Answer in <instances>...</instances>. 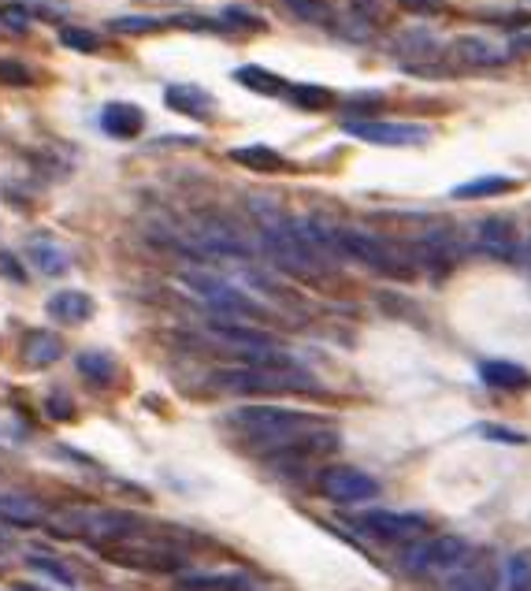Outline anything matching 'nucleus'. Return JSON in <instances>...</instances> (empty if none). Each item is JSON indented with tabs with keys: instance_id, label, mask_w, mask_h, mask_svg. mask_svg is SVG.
Here are the masks:
<instances>
[{
	"instance_id": "nucleus-36",
	"label": "nucleus",
	"mask_w": 531,
	"mask_h": 591,
	"mask_svg": "<svg viewBox=\"0 0 531 591\" xmlns=\"http://www.w3.org/2000/svg\"><path fill=\"white\" fill-rule=\"evenodd\" d=\"M0 82H4V86H30V82H34V75H30V67L19 64V60L0 56Z\"/></svg>"
},
{
	"instance_id": "nucleus-28",
	"label": "nucleus",
	"mask_w": 531,
	"mask_h": 591,
	"mask_svg": "<svg viewBox=\"0 0 531 591\" xmlns=\"http://www.w3.org/2000/svg\"><path fill=\"white\" fill-rule=\"evenodd\" d=\"M517 190V179H509V175H480V179H472V183H461L454 186L457 201H476V197H498V194H513Z\"/></svg>"
},
{
	"instance_id": "nucleus-6",
	"label": "nucleus",
	"mask_w": 531,
	"mask_h": 591,
	"mask_svg": "<svg viewBox=\"0 0 531 591\" xmlns=\"http://www.w3.org/2000/svg\"><path fill=\"white\" fill-rule=\"evenodd\" d=\"M472 551L461 536H416L405 543V551L398 554V565H402V573L409 577H420V580H431V577H450L457 565L465 562V554Z\"/></svg>"
},
{
	"instance_id": "nucleus-42",
	"label": "nucleus",
	"mask_w": 531,
	"mask_h": 591,
	"mask_svg": "<svg viewBox=\"0 0 531 591\" xmlns=\"http://www.w3.org/2000/svg\"><path fill=\"white\" fill-rule=\"evenodd\" d=\"M26 4H34V8H41L45 15H52V12H67L60 0H26Z\"/></svg>"
},
{
	"instance_id": "nucleus-32",
	"label": "nucleus",
	"mask_w": 531,
	"mask_h": 591,
	"mask_svg": "<svg viewBox=\"0 0 531 591\" xmlns=\"http://www.w3.org/2000/svg\"><path fill=\"white\" fill-rule=\"evenodd\" d=\"M26 562H30V569H38L41 577H49L52 584H60V588H75L78 580L71 569H64V562L60 558H52V554H41V551H30L26 554Z\"/></svg>"
},
{
	"instance_id": "nucleus-39",
	"label": "nucleus",
	"mask_w": 531,
	"mask_h": 591,
	"mask_svg": "<svg viewBox=\"0 0 531 591\" xmlns=\"http://www.w3.org/2000/svg\"><path fill=\"white\" fill-rule=\"evenodd\" d=\"M398 4H402L409 15H439L442 8H446L442 0H398Z\"/></svg>"
},
{
	"instance_id": "nucleus-22",
	"label": "nucleus",
	"mask_w": 531,
	"mask_h": 591,
	"mask_svg": "<svg viewBox=\"0 0 531 591\" xmlns=\"http://www.w3.org/2000/svg\"><path fill=\"white\" fill-rule=\"evenodd\" d=\"M179 591H257V584L242 573H179Z\"/></svg>"
},
{
	"instance_id": "nucleus-38",
	"label": "nucleus",
	"mask_w": 531,
	"mask_h": 591,
	"mask_svg": "<svg viewBox=\"0 0 531 591\" xmlns=\"http://www.w3.org/2000/svg\"><path fill=\"white\" fill-rule=\"evenodd\" d=\"M223 27H231V30H260V19L253 12H246V8H227V12H223L220 30Z\"/></svg>"
},
{
	"instance_id": "nucleus-33",
	"label": "nucleus",
	"mask_w": 531,
	"mask_h": 591,
	"mask_svg": "<svg viewBox=\"0 0 531 591\" xmlns=\"http://www.w3.org/2000/svg\"><path fill=\"white\" fill-rule=\"evenodd\" d=\"M286 8L298 15L301 23H312V27H331L335 23V12L327 0H286Z\"/></svg>"
},
{
	"instance_id": "nucleus-10",
	"label": "nucleus",
	"mask_w": 531,
	"mask_h": 591,
	"mask_svg": "<svg viewBox=\"0 0 531 591\" xmlns=\"http://www.w3.org/2000/svg\"><path fill=\"white\" fill-rule=\"evenodd\" d=\"M465 250H468V242L461 238V231H454V227H435V231H428V235L420 238L416 261L428 264L431 276H446V272L465 257Z\"/></svg>"
},
{
	"instance_id": "nucleus-12",
	"label": "nucleus",
	"mask_w": 531,
	"mask_h": 591,
	"mask_svg": "<svg viewBox=\"0 0 531 591\" xmlns=\"http://www.w3.org/2000/svg\"><path fill=\"white\" fill-rule=\"evenodd\" d=\"M361 528L372 539H383V543H409V539L428 532V521H424L420 513L372 510V513H364L361 517Z\"/></svg>"
},
{
	"instance_id": "nucleus-1",
	"label": "nucleus",
	"mask_w": 531,
	"mask_h": 591,
	"mask_svg": "<svg viewBox=\"0 0 531 591\" xmlns=\"http://www.w3.org/2000/svg\"><path fill=\"white\" fill-rule=\"evenodd\" d=\"M227 424L234 432L249 439L264 454L279 450H301V454H331L338 447V432L324 417L305 413V409L286 406H242L227 413Z\"/></svg>"
},
{
	"instance_id": "nucleus-30",
	"label": "nucleus",
	"mask_w": 531,
	"mask_h": 591,
	"mask_svg": "<svg viewBox=\"0 0 531 591\" xmlns=\"http://www.w3.org/2000/svg\"><path fill=\"white\" fill-rule=\"evenodd\" d=\"M108 27L116 34H160L179 23H175V15H116V19H108Z\"/></svg>"
},
{
	"instance_id": "nucleus-16",
	"label": "nucleus",
	"mask_w": 531,
	"mask_h": 591,
	"mask_svg": "<svg viewBox=\"0 0 531 591\" xmlns=\"http://www.w3.org/2000/svg\"><path fill=\"white\" fill-rule=\"evenodd\" d=\"M45 506L41 499L26 495V491H0V521L12 528H41L45 525Z\"/></svg>"
},
{
	"instance_id": "nucleus-35",
	"label": "nucleus",
	"mask_w": 531,
	"mask_h": 591,
	"mask_svg": "<svg viewBox=\"0 0 531 591\" xmlns=\"http://www.w3.org/2000/svg\"><path fill=\"white\" fill-rule=\"evenodd\" d=\"M0 23L8 30H15V34H23V30H30V8H26L23 0L19 4H0Z\"/></svg>"
},
{
	"instance_id": "nucleus-44",
	"label": "nucleus",
	"mask_w": 531,
	"mask_h": 591,
	"mask_svg": "<svg viewBox=\"0 0 531 591\" xmlns=\"http://www.w3.org/2000/svg\"><path fill=\"white\" fill-rule=\"evenodd\" d=\"M0 551H8V539H4V532H0Z\"/></svg>"
},
{
	"instance_id": "nucleus-18",
	"label": "nucleus",
	"mask_w": 531,
	"mask_h": 591,
	"mask_svg": "<svg viewBox=\"0 0 531 591\" xmlns=\"http://www.w3.org/2000/svg\"><path fill=\"white\" fill-rule=\"evenodd\" d=\"M134 528H138V517H134V513L104 506V510H93L86 543H93V547H104V543H112V539L127 536V532H134Z\"/></svg>"
},
{
	"instance_id": "nucleus-17",
	"label": "nucleus",
	"mask_w": 531,
	"mask_h": 591,
	"mask_svg": "<svg viewBox=\"0 0 531 591\" xmlns=\"http://www.w3.org/2000/svg\"><path fill=\"white\" fill-rule=\"evenodd\" d=\"M145 127V112L138 105H130V101H112V105H104L101 112V131L108 138H116V142H134Z\"/></svg>"
},
{
	"instance_id": "nucleus-41",
	"label": "nucleus",
	"mask_w": 531,
	"mask_h": 591,
	"mask_svg": "<svg viewBox=\"0 0 531 591\" xmlns=\"http://www.w3.org/2000/svg\"><path fill=\"white\" fill-rule=\"evenodd\" d=\"M480 432L487 435V439H502V443H517V447H520V443H524V435H520V432H509V428H494V424H483Z\"/></svg>"
},
{
	"instance_id": "nucleus-26",
	"label": "nucleus",
	"mask_w": 531,
	"mask_h": 591,
	"mask_svg": "<svg viewBox=\"0 0 531 591\" xmlns=\"http://www.w3.org/2000/svg\"><path fill=\"white\" fill-rule=\"evenodd\" d=\"M234 82H238L242 90L260 93V97H283L286 93V82L279 79L275 71H268V67H260V64H242L234 71Z\"/></svg>"
},
{
	"instance_id": "nucleus-31",
	"label": "nucleus",
	"mask_w": 531,
	"mask_h": 591,
	"mask_svg": "<svg viewBox=\"0 0 531 591\" xmlns=\"http://www.w3.org/2000/svg\"><path fill=\"white\" fill-rule=\"evenodd\" d=\"M502 591H531V554H509L502 565Z\"/></svg>"
},
{
	"instance_id": "nucleus-11",
	"label": "nucleus",
	"mask_w": 531,
	"mask_h": 591,
	"mask_svg": "<svg viewBox=\"0 0 531 591\" xmlns=\"http://www.w3.org/2000/svg\"><path fill=\"white\" fill-rule=\"evenodd\" d=\"M498 558L494 551H468L465 562L457 565L450 577H442L446 591H498Z\"/></svg>"
},
{
	"instance_id": "nucleus-3",
	"label": "nucleus",
	"mask_w": 531,
	"mask_h": 591,
	"mask_svg": "<svg viewBox=\"0 0 531 591\" xmlns=\"http://www.w3.org/2000/svg\"><path fill=\"white\" fill-rule=\"evenodd\" d=\"M101 551L104 562L112 565H123V569H134V573H179L182 565H186V551L175 547L171 539H156V536H145V532H127V536L112 539V543H104L97 547Z\"/></svg>"
},
{
	"instance_id": "nucleus-23",
	"label": "nucleus",
	"mask_w": 531,
	"mask_h": 591,
	"mask_svg": "<svg viewBox=\"0 0 531 591\" xmlns=\"http://www.w3.org/2000/svg\"><path fill=\"white\" fill-rule=\"evenodd\" d=\"M480 380L491 387V391H528L531 387V372L528 368L513 365V361H483L480 365Z\"/></svg>"
},
{
	"instance_id": "nucleus-13",
	"label": "nucleus",
	"mask_w": 531,
	"mask_h": 591,
	"mask_svg": "<svg viewBox=\"0 0 531 591\" xmlns=\"http://www.w3.org/2000/svg\"><path fill=\"white\" fill-rule=\"evenodd\" d=\"M164 105L186 119H201V123L216 119V97L197 82H171L164 90Z\"/></svg>"
},
{
	"instance_id": "nucleus-4",
	"label": "nucleus",
	"mask_w": 531,
	"mask_h": 591,
	"mask_svg": "<svg viewBox=\"0 0 531 591\" xmlns=\"http://www.w3.org/2000/svg\"><path fill=\"white\" fill-rule=\"evenodd\" d=\"M182 253H190L194 261H253V246L227 216H197L190 227V242H179Z\"/></svg>"
},
{
	"instance_id": "nucleus-14",
	"label": "nucleus",
	"mask_w": 531,
	"mask_h": 591,
	"mask_svg": "<svg viewBox=\"0 0 531 591\" xmlns=\"http://www.w3.org/2000/svg\"><path fill=\"white\" fill-rule=\"evenodd\" d=\"M23 257H26V264L45 279H56V276H67V272H71V253H67V246H60L52 235L26 238Z\"/></svg>"
},
{
	"instance_id": "nucleus-7",
	"label": "nucleus",
	"mask_w": 531,
	"mask_h": 591,
	"mask_svg": "<svg viewBox=\"0 0 531 591\" xmlns=\"http://www.w3.org/2000/svg\"><path fill=\"white\" fill-rule=\"evenodd\" d=\"M182 287L190 290V294H197L201 302L212 309L216 316H231V320H264V305L257 302V298H249L242 287H234V283H227V279L212 276V272H201V268H190V272H182Z\"/></svg>"
},
{
	"instance_id": "nucleus-34",
	"label": "nucleus",
	"mask_w": 531,
	"mask_h": 591,
	"mask_svg": "<svg viewBox=\"0 0 531 591\" xmlns=\"http://www.w3.org/2000/svg\"><path fill=\"white\" fill-rule=\"evenodd\" d=\"M60 45H64V49H71V53H97V49H101V38H97L93 30L64 27V30H60Z\"/></svg>"
},
{
	"instance_id": "nucleus-5",
	"label": "nucleus",
	"mask_w": 531,
	"mask_h": 591,
	"mask_svg": "<svg viewBox=\"0 0 531 591\" xmlns=\"http://www.w3.org/2000/svg\"><path fill=\"white\" fill-rule=\"evenodd\" d=\"M335 246L346 261H357L364 268H372L387 279H409L413 276V261L405 257L394 242L368 231H353V227H335Z\"/></svg>"
},
{
	"instance_id": "nucleus-25",
	"label": "nucleus",
	"mask_w": 531,
	"mask_h": 591,
	"mask_svg": "<svg viewBox=\"0 0 531 591\" xmlns=\"http://www.w3.org/2000/svg\"><path fill=\"white\" fill-rule=\"evenodd\" d=\"M454 56L468 67H498L509 60V53H502L498 45H491V41H483V38H457Z\"/></svg>"
},
{
	"instance_id": "nucleus-37",
	"label": "nucleus",
	"mask_w": 531,
	"mask_h": 591,
	"mask_svg": "<svg viewBox=\"0 0 531 591\" xmlns=\"http://www.w3.org/2000/svg\"><path fill=\"white\" fill-rule=\"evenodd\" d=\"M45 409H49L52 421H71V417H75V402H71V394H64V391H52Z\"/></svg>"
},
{
	"instance_id": "nucleus-24",
	"label": "nucleus",
	"mask_w": 531,
	"mask_h": 591,
	"mask_svg": "<svg viewBox=\"0 0 531 591\" xmlns=\"http://www.w3.org/2000/svg\"><path fill=\"white\" fill-rule=\"evenodd\" d=\"M231 160L238 168L260 171V175H275L286 168L283 153H275L272 145H238V149H231Z\"/></svg>"
},
{
	"instance_id": "nucleus-21",
	"label": "nucleus",
	"mask_w": 531,
	"mask_h": 591,
	"mask_svg": "<svg viewBox=\"0 0 531 591\" xmlns=\"http://www.w3.org/2000/svg\"><path fill=\"white\" fill-rule=\"evenodd\" d=\"M64 357V339L56 335V331H45V328H34L26 331L23 339V361L30 368H49L56 365Z\"/></svg>"
},
{
	"instance_id": "nucleus-40",
	"label": "nucleus",
	"mask_w": 531,
	"mask_h": 591,
	"mask_svg": "<svg viewBox=\"0 0 531 591\" xmlns=\"http://www.w3.org/2000/svg\"><path fill=\"white\" fill-rule=\"evenodd\" d=\"M0 276H12L15 283H23V264L12 253H0Z\"/></svg>"
},
{
	"instance_id": "nucleus-20",
	"label": "nucleus",
	"mask_w": 531,
	"mask_h": 591,
	"mask_svg": "<svg viewBox=\"0 0 531 591\" xmlns=\"http://www.w3.org/2000/svg\"><path fill=\"white\" fill-rule=\"evenodd\" d=\"M45 313L52 320H60V324H86L93 313H97V305H93L90 294H82V290H56L49 302H45Z\"/></svg>"
},
{
	"instance_id": "nucleus-29",
	"label": "nucleus",
	"mask_w": 531,
	"mask_h": 591,
	"mask_svg": "<svg viewBox=\"0 0 531 591\" xmlns=\"http://www.w3.org/2000/svg\"><path fill=\"white\" fill-rule=\"evenodd\" d=\"M75 368L90 383H97V387H108V383L116 380V357L104 354V350H82L75 357Z\"/></svg>"
},
{
	"instance_id": "nucleus-43",
	"label": "nucleus",
	"mask_w": 531,
	"mask_h": 591,
	"mask_svg": "<svg viewBox=\"0 0 531 591\" xmlns=\"http://www.w3.org/2000/svg\"><path fill=\"white\" fill-rule=\"evenodd\" d=\"M520 257H524V264H528V276H531V238H528V246L520 250Z\"/></svg>"
},
{
	"instance_id": "nucleus-15",
	"label": "nucleus",
	"mask_w": 531,
	"mask_h": 591,
	"mask_svg": "<svg viewBox=\"0 0 531 591\" xmlns=\"http://www.w3.org/2000/svg\"><path fill=\"white\" fill-rule=\"evenodd\" d=\"M476 250L494 257V261H517L520 257V238L517 227L509 220H498V216H487L476 227Z\"/></svg>"
},
{
	"instance_id": "nucleus-27",
	"label": "nucleus",
	"mask_w": 531,
	"mask_h": 591,
	"mask_svg": "<svg viewBox=\"0 0 531 591\" xmlns=\"http://www.w3.org/2000/svg\"><path fill=\"white\" fill-rule=\"evenodd\" d=\"M283 97L298 108V112H327V108H335V93L327 90V86H312V82L286 86Z\"/></svg>"
},
{
	"instance_id": "nucleus-19",
	"label": "nucleus",
	"mask_w": 531,
	"mask_h": 591,
	"mask_svg": "<svg viewBox=\"0 0 531 591\" xmlns=\"http://www.w3.org/2000/svg\"><path fill=\"white\" fill-rule=\"evenodd\" d=\"M90 517H93V506H56V510L45 517L41 528H45L52 539H86Z\"/></svg>"
},
{
	"instance_id": "nucleus-8",
	"label": "nucleus",
	"mask_w": 531,
	"mask_h": 591,
	"mask_svg": "<svg viewBox=\"0 0 531 591\" xmlns=\"http://www.w3.org/2000/svg\"><path fill=\"white\" fill-rule=\"evenodd\" d=\"M316 491L338 506H361L379 495V484L357 465H327L316 473Z\"/></svg>"
},
{
	"instance_id": "nucleus-9",
	"label": "nucleus",
	"mask_w": 531,
	"mask_h": 591,
	"mask_svg": "<svg viewBox=\"0 0 531 591\" xmlns=\"http://www.w3.org/2000/svg\"><path fill=\"white\" fill-rule=\"evenodd\" d=\"M342 131L368 145H420L431 134L424 123H387V119H342Z\"/></svg>"
},
{
	"instance_id": "nucleus-2",
	"label": "nucleus",
	"mask_w": 531,
	"mask_h": 591,
	"mask_svg": "<svg viewBox=\"0 0 531 591\" xmlns=\"http://www.w3.org/2000/svg\"><path fill=\"white\" fill-rule=\"evenodd\" d=\"M208 383L223 394H305L316 391V380H312L305 368H298L294 361H283V365H234V368H216Z\"/></svg>"
}]
</instances>
